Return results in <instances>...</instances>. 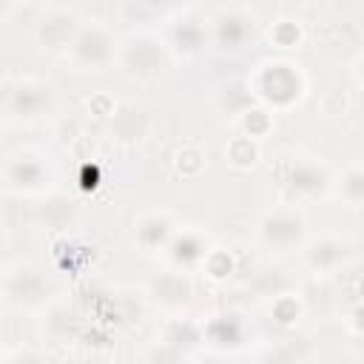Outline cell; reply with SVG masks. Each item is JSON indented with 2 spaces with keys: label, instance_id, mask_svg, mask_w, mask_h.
<instances>
[{
  "label": "cell",
  "instance_id": "1",
  "mask_svg": "<svg viewBox=\"0 0 364 364\" xmlns=\"http://www.w3.org/2000/svg\"><path fill=\"white\" fill-rule=\"evenodd\" d=\"M114 60L119 65V71L125 77L134 80H151L156 74L165 71L168 65V46L148 31H136L131 37H125L119 43V48L114 51Z\"/></svg>",
  "mask_w": 364,
  "mask_h": 364
},
{
  "label": "cell",
  "instance_id": "2",
  "mask_svg": "<svg viewBox=\"0 0 364 364\" xmlns=\"http://www.w3.org/2000/svg\"><path fill=\"white\" fill-rule=\"evenodd\" d=\"M250 91L270 105H290L293 100L301 97L304 80H301L299 65H293L287 60H270V63L259 65V71L250 82Z\"/></svg>",
  "mask_w": 364,
  "mask_h": 364
},
{
  "label": "cell",
  "instance_id": "3",
  "mask_svg": "<svg viewBox=\"0 0 364 364\" xmlns=\"http://www.w3.org/2000/svg\"><path fill=\"white\" fill-rule=\"evenodd\" d=\"M114 40L102 23H82L65 54L77 71H102L114 63Z\"/></svg>",
  "mask_w": 364,
  "mask_h": 364
},
{
  "label": "cell",
  "instance_id": "4",
  "mask_svg": "<svg viewBox=\"0 0 364 364\" xmlns=\"http://www.w3.org/2000/svg\"><path fill=\"white\" fill-rule=\"evenodd\" d=\"M3 176H6V185L11 191H17V193H40L54 179L51 165L37 151H17V154H11L6 168H3Z\"/></svg>",
  "mask_w": 364,
  "mask_h": 364
},
{
  "label": "cell",
  "instance_id": "5",
  "mask_svg": "<svg viewBox=\"0 0 364 364\" xmlns=\"http://www.w3.org/2000/svg\"><path fill=\"white\" fill-rule=\"evenodd\" d=\"M262 242L276 247V250H290L299 247L304 239V219L293 208H276L259 222Z\"/></svg>",
  "mask_w": 364,
  "mask_h": 364
},
{
  "label": "cell",
  "instance_id": "6",
  "mask_svg": "<svg viewBox=\"0 0 364 364\" xmlns=\"http://www.w3.org/2000/svg\"><path fill=\"white\" fill-rule=\"evenodd\" d=\"M250 37H253V20L239 11L219 14L208 28V40L222 51H239Z\"/></svg>",
  "mask_w": 364,
  "mask_h": 364
},
{
  "label": "cell",
  "instance_id": "7",
  "mask_svg": "<svg viewBox=\"0 0 364 364\" xmlns=\"http://www.w3.org/2000/svg\"><path fill=\"white\" fill-rule=\"evenodd\" d=\"M80 26H82V23L77 20V14L63 11V9H54V11H48V14L40 20V26H37V40H40V46L48 48V51H68V46L74 43Z\"/></svg>",
  "mask_w": 364,
  "mask_h": 364
},
{
  "label": "cell",
  "instance_id": "8",
  "mask_svg": "<svg viewBox=\"0 0 364 364\" xmlns=\"http://www.w3.org/2000/svg\"><path fill=\"white\" fill-rule=\"evenodd\" d=\"M51 105H54V88H51V82H43V80H23V82H17L14 91H11V111H14L17 117L34 119V117H43Z\"/></svg>",
  "mask_w": 364,
  "mask_h": 364
},
{
  "label": "cell",
  "instance_id": "9",
  "mask_svg": "<svg viewBox=\"0 0 364 364\" xmlns=\"http://www.w3.org/2000/svg\"><path fill=\"white\" fill-rule=\"evenodd\" d=\"M171 48L173 51H182V54H196L205 48L208 43V26L202 17L196 14H182L179 20H173L171 26Z\"/></svg>",
  "mask_w": 364,
  "mask_h": 364
},
{
  "label": "cell",
  "instance_id": "10",
  "mask_svg": "<svg viewBox=\"0 0 364 364\" xmlns=\"http://www.w3.org/2000/svg\"><path fill=\"white\" fill-rule=\"evenodd\" d=\"M171 256L179 264H193L199 259H205V245L199 233H179L171 245Z\"/></svg>",
  "mask_w": 364,
  "mask_h": 364
},
{
  "label": "cell",
  "instance_id": "11",
  "mask_svg": "<svg viewBox=\"0 0 364 364\" xmlns=\"http://www.w3.org/2000/svg\"><path fill=\"white\" fill-rule=\"evenodd\" d=\"M270 117H267V111H247V117H245V128H247V136H264L267 131H270Z\"/></svg>",
  "mask_w": 364,
  "mask_h": 364
},
{
  "label": "cell",
  "instance_id": "12",
  "mask_svg": "<svg viewBox=\"0 0 364 364\" xmlns=\"http://www.w3.org/2000/svg\"><path fill=\"white\" fill-rule=\"evenodd\" d=\"M347 188H350V202H358L361 199V171L358 168H350V176H347Z\"/></svg>",
  "mask_w": 364,
  "mask_h": 364
},
{
  "label": "cell",
  "instance_id": "13",
  "mask_svg": "<svg viewBox=\"0 0 364 364\" xmlns=\"http://www.w3.org/2000/svg\"><path fill=\"white\" fill-rule=\"evenodd\" d=\"M176 3H182V0H176Z\"/></svg>",
  "mask_w": 364,
  "mask_h": 364
}]
</instances>
